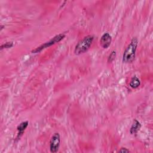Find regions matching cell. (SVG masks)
<instances>
[{
    "mask_svg": "<svg viewBox=\"0 0 153 153\" xmlns=\"http://www.w3.org/2000/svg\"><path fill=\"white\" fill-rule=\"evenodd\" d=\"M60 143V137L58 133H54L51 137L50 141V152L55 153L59 150Z\"/></svg>",
    "mask_w": 153,
    "mask_h": 153,
    "instance_id": "cell-4",
    "label": "cell"
},
{
    "mask_svg": "<svg viewBox=\"0 0 153 153\" xmlns=\"http://www.w3.org/2000/svg\"><path fill=\"white\" fill-rule=\"evenodd\" d=\"M94 37L92 35H87L80 40L76 45L74 53L76 55L86 52L91 46Z\"/></svg>",
    "mask_w": 153,
    "mask_h": 153,
    "instance_id": "cell-2",
    "label": "cell"
},
{
    "mask_svg": "<svg viewBox=\"0 0 153 153\" xmlns=\"http://www.w3.org/2000/svg\"><path fill=\"white\" fill-rule=\"evenodd\" d=\"M65 35L64 34H62V33H60L56 36H55L54 37H53V38H51L49 41L48 42H46L45 43L42 44L41 45H40L39 47L36 48L35 49L33 50L32 51V53H39L40 51H41L42 50L47 48V47H49L57 42H59V41H60L62 39H63V38L65 37Z\"/></svg>",
    "mask_w": 153,
    "mask_h": 153,
    "instance_id": "cell-3",
    "label": "cell"
},
{
    "mask_svg": "<svg viewBox=\"0 0 153 153\" xmlns=\"http://www.w3.org/2000/svg\"><path fill=\"white\" fill-rule=\"evenodd\" d=\"M28 126V121H23L22 123H21L17 127V131H18V134H17V137L16 139H19L20 136L23 134L25 129L27 128Z\"/></svg>",
    "mask_w": 153,
    "mask_h": 153,
    "instance_id": "cell-6",
    "label": "cell"
},
{
    "mask_svg": "<svg viewBox=\"0 0 153 153\" xmlns=\"http://www.w3.org/2000/svg\"><path fill=\"white\" fill-rule=\"evenodd\" d=\"M112 37L108 32L103 33L100 39V45L103 48H107L111 44Z\"/></svg>",
    "mask_w": 153,
    "mask_h": 153,
    "instance_id": "cell-5",
    "label": "cell"
},
{
    "mask_svg": "<svg viewBox=\"0 0 153 153\" xmlns=\"http://www.w3.org/2000/svg\"><path fill=\"white\" fill-rule=\"evenodd\" d=\"M4 27V26H2V25H1V30H2V28Z\"/></svg>",
    "mask_w": 153,
    "mask_h": 153,
    "instance_id": "cell-12",
    "label": "cell"
},
{
    "mask_svg": "<svg viewBox=\"0 0 153 153\" xmlns=\"http://www.w3.org/2000/svg\"><path fill=\"white\" fill-rule=\"evenodd\" d=\"M138 43V40L136 37H134L131 39L130 43L126 48L123 56V60L126 63H130L133 61L135 57L136 50Z\"/></svg>",
    "mask_w": 153,
    "mask_h": 153,
    "instance_id": "cell-1",
    "label": "cell"
},
{
    "mask_svg": "<svg viewBox=\"0 0 153 153\" xmlns=\"http://www.w3.org/2000/svg\"><path fill=\"white\" fill-rule=\"evenodd\" d=\"M140 81L139 79L137 76H134L132 77V78L131 79L129 85L131 88H136L140 85Z\"/></svg>",
    "mask_w": 153,
    "mask_h": 153,
    "instance_id": "cell-8",
    "label": "cell"
},
{
    "mask_svg": "<svg viewBox=\"0 0 153 153\" xmlns=\"http://www.w3.org/2000/svg\"><path fill=\"white\" fill-rule=\"evenodd\" d=\"M13 45V42H6L1 46V50H2L3 48H8L12 47Z\"/></svg>",
    "mask_w": 153,
    "mask_h": 153,
    "instance_id": "cell-9",
    "label": "cell"
},
{
    "mask_svg": "<svg viewBox=\"0 0 153 153\" xmlns=\"http://www.w3.org/2000/svg\"><path fill=\"white\" fill-rule=\"evenodd\" d=\"M141 127V124L139 122V121H137V120L134 119L133 123V124L131 126V128L130 129V133L131 134H136L140 129Z\"/></svg>",
    "mask_w": 153,
    "mask_h": 153,
    "instance_id": "cell-7",
    "label": "cell"
},
{
    "mask_svg": "<svg viewBox=\"0 0 153 153\" xmlns=\"http://www.w3.org/2000/svg\"><path fill=\"white\" fill-rule=\"evenodd\" d=\"M115 55H116V52L115 51H112L108 57V62H111L115 59Z\"/></svg>",
    "mask_w": 153,
    "mask_h": 153,
    "instance_id": "cell-10",
    "label": "cell"
},
{
    "mask_svg": "<svg viewBox=\"0 0 153 153\" xmlns=\"http://www.w3.org/2000/svg\"><path fill=\"white\" fill-rule=\"evenodd\" d=\"M120 152H129V150H128L127 148H121L120 151Z\"/></svg>",
    "mask_w": 153,
    "mask_h": 153,
    "instance_id": "cell-11",
    "label": "cell"
}]
</instances>
